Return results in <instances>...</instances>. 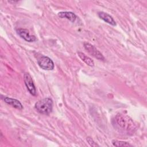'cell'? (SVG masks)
Masks as SVG:
<instances>
[{
  "label": "cell",
  "instance_id": "7",
  "mask_svg": "<svg viewBox=\"0 0 147 147\" xmlns=\"http://www.w3.org/2000/svg\"><path fill=\"white\" fill-rule=\"evenodd\" d=\"M2 98L3 99L5 102H6V103H7L9 105L12 106L13 107H14L17 109L22 110L23 109V106H22V104L17 99L9 98L7 96H3V97L2 96Z\"/></svg>",
  "mask_w": 147,
  "mask_h": 147
},
{
  "label": "cell",
  "instance_id": "5",
  "mask_svg": "<svg viewBox=\"0 0 147 147\" xmlns=\"http://www.w3.org/2000/svg\"><path fill=\"white\" fill-rule=\"evenodd\" d=\"M24 79L25 84L29 92L33 96L36 95V89L30 74L29 73H25L24 75Z\"/></svg>",
  "mask_w": 147,
  "mask_h": 147
},
{
  "label": "cell",
  "instance_id": "11",
  "mask_svg": "<svg viewBox=\"0 0 147 147\" xmlns=\"http://www.w3.org/2000/svg\"><path fill=\"white\" fill-rule=\"evenodd\" d=\"M112 144L114 146L119 147V146H122V147H126V146H132L131 144H130L129 142H125V141H118L116 140H114L112 141Z\"/></svg>",
  "mask_w": 147,
  "mask_h": 147
},
{
  "label": "cell",
  "instance_id": "2",
  "mask_svg": "<svg viewBox=\"0 0 147 147\" xmlns=\"http://www.w3.org/2000/svg\"><path fill=\"white\" fill-rule=\"evenodd\" d=\"M34 107L36 110L40 114L48 115L52 111V99L50 98H46L40 100L35 103Z\"/></svg>",
  "mask_w": 147,
  "mask_h": 147
},
{
  "label": "cell",
  "instance_id": "9",
  "mask_svg": "<svg viewBox=\"0 0 147 147\" xmlns=\"http://www.w3.org/2000/svg\"><path fill=\"white\" fill-rule=\"evenodd\" d=\"M58 16L60 18H65L71 22H74L75 21L76 18V16L75 13L71 11H61L58 13Z\"/></svg>",
  "mask_w": 147,
  "mask_h": 147
},
{
  "label": "cell",
  "instance_id": "4",
  "mask_svg": "<svg viewBox=\"0 0 147 147\" xmlns=\"http://www.w3.org/2000/svg\"><path fill=\"white\" fill-rule=\"evenodd\" d=\"M84 47L86 50H87V52L95 58L102 61L105 60V57L92 44L88 42H84Z\"/></svg>",
  "mask_w": 147,
  "mask_h": 147
},
{
  "label": "cell",
  "instance_id": "12",
  "mask_svg": "<svg viewBox=\"0 0 147 147\" xmlns=\"http://www.w3.org/2000/svg\"><path fill=\"white\" fill-rule=\"evenodd\" d=\"M87 141L88 142V144H90V146H99L96 142H95V141L90 137H87Z\"/></svg>",
  "mask_w": 147,
  "mask_h": 147
},
{
  "label": "cell",
  "instance_id": "1",
  "mask_svg": "<svg viewBox=\"0 0 147 147\" xmlns=\"http://www.w3.org/2000/svg\"><path fill=\"white\" fill-rule=\"evenodd\" d=\"M113 125L119 132L129 134L134 133L136 127L134 122L128 117L117 115L113 120Z\"/></svg>",
  "mask_w": 147,
  "mask_h": 147
},
{
  "label": "cell",
  "instance_id": "3",
  "mask_svg": "<svg viewBox=\"0 0 147 147\" xmlns=\"http://www.w3.org/2000/svg\"><path fill=\"white\" fill-rule=\"evenodd\" d=\"M37 63L40 67L44 70H52L55 67L53 61L49 57L45 56H42L38 58Z\"/></svg>",
  "mask_w": 147,
  "mask_h": 147
},
{
  "label": "cell",
  "instance_id": "10",
  "mask_svg": "<svg viewBox=\"0 0 147 147\" xmlns=\"http://www.w3.org/2000/svg\"><path fill=\"white\" fill-rule=\"evenodd\" d=\"M78 55L79 57L82 59V60L83 61L88 65L91 66V67H92L94 65V61L90 57L86 56L84 53L79 52H78Z\"/></svg>",
  "mask_w": 147,
  "mask_h": 147
},
{
  "label": "cell",
  "instance_id": "6",
  "mask_svg": "<svg viewBox=\"0 0 147 147\" xmlns=\"http://www.w3.org/2000/svg\"><path fill=\"white\" fill-rule=\"evenodd\" d=\"M16 32L21 38L28 42H33L36 40V37L33 35H30L27 29L20 28L17 29Z\"/></svg>",
  "mask_w": 147,
  "mask_h": 147
},
{
  "label": "cell",
  "instance_id": "8",
  "mask_svg": "<svg viewBox=\"0 0 147 147\" xmlns=\"http://www.w3.org/2000/svg\"><path fill=\"white\" fill-rule=\"evenodd\" d=\"M98 14L99 17L100 19H102V20H103L104 21H105L106 22H107L113 26L116 25L115 21H114L113 18L109 14H107L105 12H103V11H100V12H98Z\"/></svg>",
  "mask_w": 147,
  "mask_h": 147
}]
</instances>
